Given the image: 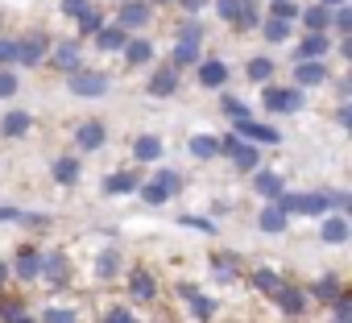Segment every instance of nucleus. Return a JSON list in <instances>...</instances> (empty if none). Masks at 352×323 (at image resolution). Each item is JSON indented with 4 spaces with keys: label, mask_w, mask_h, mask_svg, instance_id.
Here are the masks:
<instances>
[{
    "label": "nucleus",
    "mask_w": 352,
    "mask_h": 323,
    "mask_svg": "<svg viewBox=\"0 0 352 323\" xmlns=\"http://www.w3.org/2000/svg\"><path fill=\"white\" fill-rule=\"evenodd\" d=\"M108 323H137V319H133L129 311H112V315H108Z\"/></svg>",
    "instance_id": "52"
},
{
    "label": "nucleus",
    "mask_w": 352,
    "mask_h": 323,
    "mask_svg": "<svg viewBox=\"0 0 352 323\" xmlns=\"http://www.w3.org/2000/svg\"><path fill=\"white\" fill-rule=\"evenodd\" d=\"M145 21H149V9L137 5V0H129V5L120 9V30H141Z\"/></svg>",
    "instance_id": "11"
},
{
    "label": "nucleus",
    "mask_w": 352,
    "mask_h": 323,
    "mask_svg": "<svg viewBox=\"0 0 352 323\" xmlns=\"http://www.w3.org/2000/svg\"><path fill=\"white\" fill-rule=\"evenodd\" d=\"M191 153L195 157H216V137H191Z\"/></svg>",
    "instance_id": "34"
},
{
    "label": "nucleus",
    "mask_w": 352,
    "mask_h": 323,
    "mask_svg": "<svg viewBox=\"0 0 352 323\" xmlns=\"http://www.w3.org/2000/svg\"><path fill=\"white\" fill-rule=\"evenodd\" d=\"M265 38L270 42H286L290 38V25L286 21H265Z\"/></svg>",
    "instance_id": "36"
},
{
    "label": "nucleus",
    "mask_w": 352,
    "mask_h": 323,
    "mask_svg": "<svg viewBox=\"0 0 352 323\" xmlns=\"http://www.w3.org/2000/svg\"><path fill=\"white\" fill-rule=\"evenodd\" d=\"M323 241H327V245H344V241H348V220H340V216L323 220Z\"/></svg>",
    "instance_id": "17"
},
{
    "label": "nucleus",
    "mask_w": 352,
    "mask_h": 323,
    "mask_svg": "<svg viewBox=\"0 0 352 323\" xmlns=\"http://www.w3.org/2000/svg\"><path fill=\"white\" fill-rule=\"evenodd\" d=\"M224 79H228L224 63H199V83L204 87H224Z\"/></svg>",
    "instance_id": "15"
},
{
    "label": "nucleus",
    "mask_w": 352,
    "mask_h": 323,
    "mask_svg": "<svg viewBox=\"0 0 352 323\" xmlns=\"http://www.w3.org/2000/svg\"><path fill=\"white\" fill-rule=\"evenodd\" d=\"M116 269H120V253H100L96 274H100V278H116Z\"/></svg>",
    "instance_id": "32"
},
{
    "label": "nucleus",
    "mask_w": 352,
    "mask_h": 323,
    "mask_svg": "<svg viewBox=\"0 0 352 323\" xmlns=\"http://www.w3.org/2000/svg\"><path fill=\"white\" fill-rule=\"evenodd\" d=\"M183 5H187V9L195 13V9H204V0H183Z\"/></svg>",
    "instance_id": "53"
},
{
    "label": "nucleus",
    "mask_w": 352,
    "mask_h": 323,
    "mask_svg": "<svg viewBox=\"0 0 352 323\" xmlns=\"http://www.w3.org/2000/svg\"><path fill=\"white\" fill-rule=\"evenodd\" d=\"M311 294H315L319 302H336V298H340L344 290H340V282H336V278H319V282L311 286Z\"/></svg>",
    "instance_id": "22"
},
{
    "label": "nucleus",
    "mask_w": 352,
    "mask_h": 323,
    "mask_svg": "<svg viewBox=\"0 0 352 323\" xmlns=\"http://www.w3.org/2000/svg\"><path fill=\"white\" fill-rule=\"evenodd\" d=\"M331 307H336V323H348V319H352V298H348V294H340Z\"/></svg>",
    "instance_id": "41"
},
{
    "label": "nucleus",
    "mask_w": 352,
    "mask_h": 323,
    "mask_svg": "<svg viewBox=\"0 0 352 323\" xmlns=\"http://www.w3.org/2000/svg\"><path fill=\"white\" fill-rule=\"evenodd\" d=\"M232 162H236V170H241V175H253V170L261 166V153H257V145L241 141V145L232 149Z\"/></svg>",
    "instance_id": "6"
},
{
    "label": "nucleus",
    "mask_w": 352,
    "mask_h": 323,
    "mask_svg": "<svg viewBox=\"0 0 352 323\" xmlns=\"http://www.w3.org/2000/svg\"><path fill=\"white\" fill-rule=\"evenodd\" d=\"M46 50H50V38L30 34V38H21V42H17V58H13V63H21V67H38V63L46 58Z\"/></svg>",
    "instance_id": "1"
},
{
    "label": "nucleus",
    "mask_w": 352,
    "mask_h": 323,
    "mask_svg": "<svg viewBox=\"0 0 352 323\" xmlns=\"http://www.w3.org/2000/svg\"><path fill=\"white\" fill-rule=\"evenodd\" d=\"M46 323H75V315H71V311H54V307H50V311H46Z\"/></svg>",
    "instance_id": "49"
},
{
    "label": "nucleus",
    "mask_w": 352,
    "mask_h": 323,
    "mask_svg": "<svg viewBox=\"0 0 352 323\" xmlns=\"http://www.w3.org/2000/svg\"><path fill=\"white\" fill-rule=\"evenodd\" d=\"M236 137H241V141H245V137H249V141H265V145H278V141H282V137H278V129H270V124H257L253 116L236 120Z\"/></svg>",
    "instance_id": "4"
},
{
    "label": "nucleus",
    "mask_w": 352,
    "mask_h": 323,
    "mask_svg": "<svg viewBox=\"0 0 352 323\" xmlns=\"http://www.w3.org/2000/svg\"><path fill=\"white\" fill-rule=\"evenodd\" d=\"M71 91L75 96H104L108 91V79L100 71H75L71 75Z\"/></svg>",
    "instance_id": "3"
},
{
    "label": "nucleus",
    "mask_w": 352,
    "mask_h": 323,
    "mask_svg": "<svg viewBox=\"0 0 352 323\" xmlns=\"http://www.w3.org/2000/svg\"><path fill=\"white\" fill-rule=\"evenodd\" d=\"M199 38H204L199 21H187V25H183V42H199Z\"/></svg>",
    "instance_id": "47"
},
{
    "label": "nucleus",
    "mask_w": 352,
    "mask_h": 323,
    "mask_svg": "<svg viewBox=\"0 0 352 323\" xmlns=\"http://www.w3.org/2000/svg\"><path fill=\"white\" fill-rule=\"evenodd\" d=\"M278 307H282L286 315H302V311H307V294L294 290V286H278Z\"/></svg>",
    "instance_id": "8"
},
{
    "label": "nucleus",
    "mask_w": 352,
    "mask_h": 323,
    "mask_svg": "<svg viewBox=\"0 0 352 323\" xmlns=\"http://www.w3.org/2000/svg\"><path fill=\"white\" fill-rule=\"evenodd\" d=\"M253 286H257V290H265V294H278L282 278H278L274 269H253Z\"/></svg>",
    "instance_id": "28"
},
{
    "label": "nucleus",
    "mask_w": 352,
    "mask_h": 323,
    "mask_svg": "<svg viewBox=\"0 0 352 323\" xmlns=\"http://www.w3.org/2000/svg\"><path fill=\"white\" fill-rule=\"evenodd\" d=\"M54 179H58L63 187H71V183L79 179V162H75V157H58V162H54Z\"/></svg>",
    "instance_id": "19"
},
{
    "label": "nucleus",
    "mask_w": 352,
    "mask_h": 323,
    "mask_svg": "<svg viewBox=\"0 0 352 323\" xmlns=\"http://www.w3.org/2000/svg\"><path fill=\"white\" fill-rule=\"evenodd\" d=\"M323 5H344V0H323Z\"/></svg>",
    "instance_id": "55"
},
{
    "label": "nucleus",
    "mask_w": 352,
    "mask_h": 323,
    "mask_svg": "<svg viewBox=\"0 0 352 323\" xmlns=\"http://www.w3.org/2000/svg\"><path fill=\"white\" fill-rule=\"evenodd\" d=\"M17 274H21V278H38V274H42V257H38L34 249H21V253H17Z\"/></svg>",
    "instance_id": "18"
},
{
    "label": "nucleus",
    "mask_w": 352,
    "mask_h": 323,
    "mask_svg": "<svg viewBox=\"0 0 352 323\" xmlns=\"http://www.w3.org/2000/svg\"><path fill=\"white\" fill-rule=\"evenodd\" d=\"M0 315H5V319H9V323H17V319H21V315H25V307H21V302H17V298H13V302H0Z\"/></svg>",
    "instance_id": "43"
},
{
    "label": "nucleus",
    "mask_w": 352,
    "mask_h": 323,
    "mask_svg": "<svg viewBox=\"0 0 352 323\" xmlns=\"http://www.w3.org/2000/svg\"><path fill=\"white\" fill-rule=\"evenodd\" d=\"M133 298H141V302H149L153 294H157V282H153V274L149 269H133Z\"/></svg>",
    "instance_id": "10"
},
{
    "label": "nucleus",
    "mask_w": 352,
    "mask_h": 323,
    "mask_svg": "<svg viewBox=\"0 0 352 323\" xmlns=\"http://www.w3.org/2000/svg\"><path fill=\"white\" fill-rule=\"evenodd\" d=\"M224 112H228V116H232V120H245V116H249V108H245V104H241V100H232V96H228V100H224Z\"/></svg>",
    "instance_id": "44"
},
{
    "label": "nucleus",
    "mask_w": 352,
    "mask_h": 323,
    "mask_svg": "<svg viewBox=\"0 0 352 323\" xmlns=\"http://www.w3.org/2000/svg\"><path fill=\"white\" fill-rule=\"evenodd\" d=\"M336 25L348 34V30H352V9H340V13H336Z\"/></svg>",
    "instance_id": "50"
},
{
    "label": "nucleus",
    "mask_w": 352,
    "mask_h": 323,
    "mask_svg": "<svg viewBox=\"0 0 352 323\" xmlns=\"http://www.w3.org/2000/svg\"><path fill=\"white\" fill-rule=\"evenodd\" d=\"M63 9H67L71 17H83V13H87V0H63Z\"/></svg>",
    "instance_id": "48"
},
{
    "label": "nucleus",
    "mask_w": 352,
    "mask_h": 323,
    "mask_svg": "<svg viewBox=\"0 0 352 323\" xmlns=\"http://www.w3.org/2000/svg\"><path fill=\"white\" fill-rule=\"evenodd\" d=\"M212 265H216V278H232V261H220V257H216Z\"/></svg>",
    "instance_id": "51"
},
{
    "label": "nucleus",
    "mask_w": 352,
    "mask_h": 323,
    "mask_svg": "<svg viewBox=\"0 0 352 323\" xmlns=\"http://www.w3.org/2000/svg\"><path fill=\"white\" fill-rule=\"evenodd\" d=\"M141 199H145L149 208H157V203H166V199H170V191H166V187H162V183L153 179L149 187H141Z\"/></svg>",
    "instance_id": "31"
},
{
    "label": "nucleus",
    "mask_w": 352,
    "mask_h": 323,
    "mask_svg": "<svg viewBox=\"0 0 352 323\" xmlns=\"http://www.w3.org/2000/svg\"><path fill=\"white\" fill-rule=\"evenodd\" d=\"M153 5H170V0H153Z\"/></svg>",
    "instance_id": "57"
},
{
    "label": "nucleus",
    "mask_w": 352,
    "mask_h": 323,
    "mask_svg": "<svg viewBox=\"0 0 352 323\" xmlns=\"http://www.w3.org/2000/svg\"><path fill=\"white\" fill-rule=\"evenodd\" d=\"M17 323H34V319H30V315H21V319H17Z\"/></svg>",
    "instance_id": "54"
},
{
    "label": "nucleus",
    "mask_w": 352,
    "mask_h": 323,
    "mask_svg": "<svg viewBox=\"0 0 352 323\" xmlns=\"http://www.w3.org/2000/svg\"><path fill=\"white\" fill-rule=\"evenodd\" d=\"M17 91V75L13 71H0V100H9Z\"/></svg>",
    "instance_id": "42"
},
{
    "label": "nucleus",
    "mask_w": 352,
    "mask_h": 323,
    "mask_svg": "<svg viewBox=\"0 0 352 323\" xmlns=\"http://www.w3.org/2000/svg\"><path fill=\"white\" fill-rule=\"evenodd\" d=\"M327 34H307L302 38V46H298V58L302 63H323V54H327Z\"/></svg>",
    "instance_id": "5"
},
{
    "label": "nucleus",
    "mask_w": 352,
    "mask_h": 323,
    "mask_svg": "<svg viewBox=\"0 0 352 323\" xmlns=\"http://www.w3.org/2000/svg\"><path fill=\"white\" fill-rule=\"evenodd\" d=\"M174 87H179V75H174V67H162V71L149 79V91H153V96H174Z\"/></svg>",
    "instance_id": "14"
},
{
    "label": "nucleus",
    "mask_w": 352,
    "mask_h": 323,
    "mask_svg": "<svg viewBox=\"0 0 352 323\" xmlns=\"http://www.w3.org/2000/svg\"><path fill=\"white\" fill-rule=\"evenodd\" d=\"M0 129H5V137H25V133H30V116H25V112H9Z\"/></svg>",
    "instance_id": "25"
},
{
    "label": "nucleus",
    "mask_w": 352,
    "mask_h": 323,
    "mask_svg": "<svg viewBox=\"0 0 352 323\" xmlns=\"http://www.w3.org/2000/svg\"><path fill=\"white\" fill-rule=\"evenodd\" d=\"M294 79H298V87H315V83L327 79V67H323V63H298Z\"/></svg>",
    "instance_id": "12"
},
{
    "label": "nucleus",
    "mask_w": 352,
    "mask_h": 323,
    "mask_svg": "<svg viewBox=\"0 0 352 323\" xmlns=\"http://www.w3.org/2000/svg\"><path fill=\"white\" fill-rule=\"evenodd\" d=\"M133 153H137V162H153V157L162 153V141H157V137H137Z\"/></svg>",
    "instance_id": "26"
},
{
    "label": "nucleus",
    "mask_w": 352,
    "mask_h": 323,
    "mask_svg": "<svg viewBox=\"0 0 352 323\" xmlns=\"http://www.w3.org/2000/svg\"><path fill=\"white\" fill-rule=\"evenodd\" d=\"M253 191H257L261 199H278V195H282V179H278V175H257V179H253Z\"/></svg>",
    "instance_id": "16"
},
{
    "label": "nucleus",
    "mask_w": 352,
    "mask_h": 323,
    "mask_svg": "<svg viewBox=\"0 0 352 323\" xmlns=\"http://www.w3.org/2000/svg\"><path fill=\"white\" fill-rule=\"evenodd\" d=\"M17 58V42L13 38H0V63H13Z\"/></svg>",
    "instance_id": "45"
},
{
    "label": "nucleus",
    "mask_w": 352,
    "mask_h": 323,
    "mask_svg": "<svg viewBox=\"0 0 352 323\" xmlns=\"http://www.w3.org/2000/svg\"><path fill=\"white\" fill-rule=\"evenodd\" d=\"M257 224H261V232H286V212H278V208H265V212L257 216Z\"/></svg>",
    "instance_id": "20"
},
{
    "label": "nucleus",
    "mask_w": 352,
    "mask_h": 323,
    "mask_svg": "<svg viewBox=\"0 0 352 323\" xmlns=\"http://www.w3.org/2000/svg\"><path fill=\"white\" fill-rule=\"evenodd\" d=\"M191 307H195V315H199V319H212V315H216V302H212V298H204V294H195V298H191Z\"/></svg>",
    "instance_id": "40"
},
{
    "label": "nucleus",
    "mask_w": 352,
    "mask_h": 323,
    "mask_svg": "<svg viewBox=\"0 0 352 323\" xmlns=\"http://www.w3.org/2000/svg\"><path fill=\"white\" fill-rule=\"evenodd\" d=\"M270 71H274L270 58H249V79H270Z\"/></svg>",
    "instance_id": "37"
},
{
    "label": "nucleus",
    "mask_w": 352,
    "mask_h": 323,
    "mask_svg": "<svg viewBox=\"0 0 352 323\" xmlns=\"http://www.w3.org/2000/svg\"><path fill=\"white\" fill-rule=\"evenodd\" d=\"M0 220H13V224H34V228L50 224L46 216H34V212H17V208H0Z\"/></svg>",
    "instance_id": "24"
},
{
    "label": "nucleus",
    "mask_w": 352,
    "mask_h": 323,
    "mask_svg": "<svg viewBox=\"0 0 352 323\" xmlns=\"http://www.w3.org/2000/svg\"><path fill=\"white\" fill-rule=\"evenodd\" d=\"M302 21H307V30H311V34H323V30H327V21H331V13H327V9H307V13H302Z\"/></svg>",
    "instance_id": "29"
},
{
    "label": "nucleus",
    "mask_w": 352,
    "mask_h": 323,
    "mask_svg": "<svg viewBox=\"0 0 352 323\" xmlns=\"http://www.w3.org/2000/svg\"><path fill=\"white\" fill-rule=\"evenodd\" d=\"M42 274H46L54 286H63V282H67V257H42Z\"/></svg>",
    "instance_id": "21"
},
{
    "label": "nucleus",
    "mask_w": 352,
    "mask_h": 323,
    "mask_svg": "<svg viewBox=\"0 0 352 323\" xmlns=\"http://www.w3.org/2000/svg\"><path fill=\"white\" fill-rule=\"evenodd\" d=\"M241 5H245V0H216V9H220V17H224V21H236Z\"/></svg>",
    "instance_id": "38"
},
{
    "label": "nucleus",
    "mask_w": 352,
    "mask_h": 323,
    "mask_svg": "<svg viewBox=\"0 0 352 323\" xmlns=\"http://www.w3.org/2000/svg\"><path fill=\"white\" fill-rule=\"evenodd\" d=\"M75 141H79V149H100V145H104V124H100V120H87V124L75 133Z\"/></svg>",
    "instance_id": "13"
},
{
    "label": "nucleus",
    "mask_w": 352,
    "mask_h": 323,
    "mask_svg": "<svg viewBox=\"0 0 352 323\" xmlns=\"http://www.w3.org/2000/svg\"><path fill=\"white\" fill-rule=\"evenodd\" d=\"M265 108L270 112H298L302 108V91L298 87H265Z\"/></svg>",
    "instance_id": "2"
},
{
    "label": "nucleus",
    "mask_w": 352,
    "mask_h": 323,
    "mask_svg": "<svg viewBox=\"0 0 352 323\" xmlns=\"http://www.w3.org/2000/svg\"><path fill=\"white\" fill-rule=\"evenodd\" d=\"M54 67L67 71V75H75L79 71V42H58L54 46Z\"/></svg>",
    "instance_id": "7"
},
{
    "label": "nucleus",
    "mask_w": 352,
    "mask_h": 323,
    "mask_svg": "<svg viewBox=\"0 0 352 323\" xmlns=\"http://www.w3.org/2000/svg\"><path fill=\"white\" fill-rule=\"evenodd\" d=\"M157 183H162V187H166L170 195H174V191L183 187V183H179V175H174V170H162V175H157Z\"/></svg>",
    "instance_id": "46"
},
{
    "label": "nucleus",
    "mask_w": 352,
    "mask_h": 323,
    "mask_svg": "<svg viewBox=\"0 0 352 323\" xmlns=\"http://www.w3.org/2000/svg\"><path fill=\"white\" fill-rule=\"evenodd\" d=\"M96 42H100L104 50H120L129 38H124V30H120V25H112V30H100V34H96Z\"/></svg>",
    "instance_id": "27"
},
{
    "label": "nucleus",
    "mask_w": 352,
    "mask_h": 323,
    "mask_svg": "<svg viewBox=\"0 0 352 323\" xmlns=\"http://www.w3.org/2000/svg\"><path fill=\"white\" fill-rule=\"evenodd\" d=\"M298 17V5H294V0H274V21H294Z\"/></svg>",
    "instance_id": "33"
},
{
    "label": "nucleus",
    "mask_w": 352,
    "mask_h": 323,
    "mask_svg": "<svg viewBox=\"0 0 352 323\" xmlns=\"http://www.w3.org/2000/svg\"><path fill=\"white\" fill-rule=\"evenodd\" d=\"M174 67H199V42H179V50H174Z\"/></svg>",
    "instance_id": "23"
},
{
    "label": "nucleus",
    "mask_w": 352,
    "mask_h": 323,
    "mask_svg": "<svg viewBox=\"0 0 352 323\" xmlns=\"http://www.w3.org/2000/svg\"><path fill=\"white\" fill-rule=\"evenodd\" d=\"M124 58H129V67H145V63L153 58V42H145V38L124 42Z\"/></svg>",
    "instance_id": "9"
},
{
    "label": "nucleus",
    "mask_w": 352,
    "mask_h": 323,
    "mask_svg": "<svg viewBox=\"0 0 352 323\" xmlns=\"http://www.w3.org/2000/svg\"><path fill=\"white\" fill-rule=\"evenodd\" d=\"M79 30H83V38H87V34H100V30H104V17H100V13H91V9H87V13H83V17H79Z\"/></svg>",
    "instance_id": "35"
},
{
    "label": "nucleus",
    "mask_w": 352,
    "mask_h": 323,
    "mask_svg": "<svg viewBox=\"0 0 352 323\" xmlns=\"http://www.w3.org/2000/svg\"><path fill=\"white\" fill-rule=\"evenodd\" d=\"M133 187H137V179H133V175H112V179L104 183V191H108V195H124V191H133Z\"/></svg>",
    "instance_id": "30"
},
{
    "label": "nucleus",
    "mask_w": 352,
    "mask_h": 323,
    "mask_svg": "<svg viewBox=\"0 0 352 323\" xmlns=\"http://www.w3.org/2000/svg\"><path fill=\"white\" fill-rule=\"evenodd\" d=\"M232 25L253 30V25H257V9H253V5H241V13H236V21H232Z\"/></svg>",
    "instance_id": "39"
},
{
    "label": "nucleus",
    "mask_w": 352,
    "mask_h": 323,
    "mask_svg": "<svg viewBox=\"0 0 352 323\" xmlns=\"http://www.w3.org/2000/svg\"><path fill=\"white\" fill-rule=\"evenodd\" d=\"M5 278H9V274H5V265H0V282H5Z\"/></svg>",
    "instance_id": "56"
}]
</instances>
